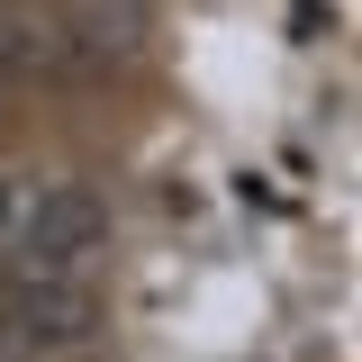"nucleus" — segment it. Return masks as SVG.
Listing matches in <instances>:
<instances>
[{
  "mask_svg": "<svg viewBox=\"0 0 362 362\" xmlns=\"http://www.w3.org/2000/svg\"><path fill=\"white\" fill-rule=\"evenodd\" d=\"M18 254H9V281H82L109 245V209L90 199L82 181H45V190H18Z\"/></svg>",
  "mask_w": 362,
  "mask_h": 362,
  "instance_id": "f257e3e1",
  "label": "nucleus"
},
{
  "mask_svg": "<svg viewBox=\"0 0 362 362\" xmlns=\"http://www.w3.org/2000/svg\"><path fill=\"white\" fill-rule=\"evenodd\" d=\"M45 37V73L64 82H100V73H127L145 37H154V0H64L54 18H37Z\"/></svg>",
  "mask_w": 362,
  "mask_h": 362,
  "instance_id": "f03ea898",
  "label": "nucleus"
},
{
  "mask_svg": "<svg viewBox=\"0 0 362 362\" xmlns=\"http://www.w3.org/2000/svg\"><path fill=\"white\" fill-rule=\"evenodd\" d=\"M18 290V344L28 354H90L100 335H109V308H100V290L82 281H9Z\"/></svg>",
  "mask_w": 362,
  "mask_h": 362,
  "instance_id": "7ed1b4c3",
  "label": "nucleus"
},
{
  "mask_svg": "<svg viewBox=\"0 0 362 362\" xmlns=\"http://www.w3.org/2000/svg\"><path fill=\"white\" fill-rule=\"evenodd\" d=\"M0 209H9V181H0Z\"/></svg>",
  "mask_w": 362,
  "mask_h": 362,
  "instance_id": "20e7f679",
  "label": "nucleus"
}]
</instances>
